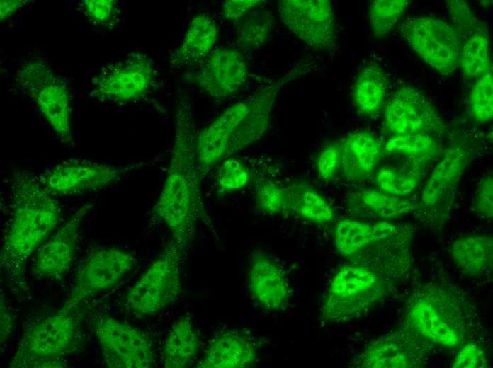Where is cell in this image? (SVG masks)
<instances>
[{
    "instance_id": "cell-1",
    "label": "cell",
    "mask_w": 493,
    "mask_h": 368,
    "mask_svg": "<svg viewBox=\"0 0 493 368\" xmlns=\"http://www.w3.org/2000/svg\"><path fill=\"white\" fill-rule=\"evenodd\" d=\"M174 140L165 180L152 209V220L165 226L185 252L203 214L196 152L197 132L192 103L179 91L175 102Z\"/></svg>"
},
{
    "instance_id": "cell-2",
    "label": "cell",
    "mask_w": 493,
    "mask_h": 368,
    "mask_svg": "<svg viewBox=\"0 0 493 368\" xmlns=\"http://www.w3.org/2000/svg\"><path fill=\"white\" fill-rule=\"evenodd\" d=\"M473 306L455 286L438 281L416 285L408 295L400 329L425 352L433 347L454 348L471 337Z\"/></svg>"
},
{
    "instance_id": "cell-3",
    "label": "cell",
    "mask_w": 493,
    "mask_h": 368,
    "mask_svg": "<svg viewBox=\"0 0 493 368\" xmlns=\"http://www.w3.org/2000/svg\"><path fill=\"white\" fill-rule=\"evenodd\" d=\"M10 219L0 252L1 269L21 275L30 256L58 227L62 207L32 173L18 171L10 178Z\"/></svg>"
},
{
    "instance_id": "cell-4",
    "label": "cell",
    "mask_w": 493,
    "mask_h": 368,
    "mask_svg": "<svg viewBox=\"0 0 493 368\" xmlns=\"http://www.w3.org/2000/svg\"><path fill=\"white\" fill-rule=\"evenodd\" d=\"M393 284L392 280L369 265H344L330 282L322 307V317L333 323L357 319L382 301Z\"/></svg>"
},
{
    "instance_id": "cell-5",
    "label": "cell",
    "mask_w": 493,
    "mask_h": 368,
    "mask_svg": "<svg viewBox=\"0 0 493 368\" xmlns=\"http://www.w3.org/2000/svg\"><path fill=\"white\" fill-rule=\"evenodd\" d=\"M81 338L79 318L73 312L60 310L28 326L9 367H65L67 357L76 350Z\"/></svg>"
},
{
    "instance_id": "cell-6",
    "label": "cell",
    "mask_w": 493,
    "mask_h": 368,
    "mask_svg": "<svg viewBox=\"0 0 493 368\" xmlns=\"http://www.w3.org/2000/svg\"><path fill=\"white\" fill-rule=\"evenodd\" d=\"M15 81L35 103L57 137L72 143V96L64 80L41 57L35 56L21 64Z\"/></svg>"
},
{
    "instance_id": "cell-7",
    "label": "cell",
    "mask_w": 493,
    "mask_h": 368,
    "mask_svg": "<svg viewBox=\"0 0 493 368\" xmlns=\"http://www.w3.org/2000/svg\"><path fill=\"white\" fill-rule=\"evenodd\" d=\"M185 255L171 239L126 293L125 309L137 317H147L175 303L181 291L180 269Z\"/></svg>"
},
{
    "instance_id": "cell-8",
    "label": "cell",
    "mask_w": 493,
    "mask_h": 368,
    "mask_svg": "<svg viewBox=\"0 0 493 368\" xmlns=\"http://www.w3.org/2000/svg\"><path fill=\"white\" fill-rule=\"evenodd\" d=\"M157 84V70L152 58L134 51L100 68L91 79L90 96L103 102L127 103L144 98Z\"/></svg>"
},
{
    "instance_id": "cell-9",
    "label": "cell",
    "mask_w": 493,
    "mask_h": 368,
    "mask_svg": "<svg viewBox=\"0 0 493 368\" xmlns=\"http://www.w3.org/2000/svg\"><path fill=\"white\" fill-rule=\"evenodd\" d=\"M401 33L414 52L438 73L450 75L460 67L461 37L448 22L415 16L404 23Z\"/></svg>"
},
{
    "instance_id": "cell-10",
    "label": "cell",
    "mask_w": 493,
    "mask_h": 368,
    "mask_svg": "<svg viewBox=\"0 0 493 368\" xmlns=\"http://www.w3.org/2000/svg\"><path fill=\"white\" fill-rule=\"evenodd\" d=\"M134 166H120L86 159L64 160L38 180L54 197L78 196L107 188L120 181Z\"/></svg>"
},
{
    "instance_id": "cell-11",
    "label": "cell",
    "mask_w": 493,
    "mask_h": 368,
    "mask_svg": "<svg viewBox=\"0 0 493 368\" xmlns=\"http://www.w3.org/2000/svg\"><path fill=\"white\" fill-rule=\"evenodd\" d=\"M129 251L115 247H100L91 251L80 265L68 299L62 311L73 312L90 296L114 287L136 265Z\"/></svg>"
},
{
    "instance_id": "cell-12",
    "label": "cell",
    "mask_w": 493,
    "mask_h": 368,
    "mask_svg": "<svg viewBox=\"0 0 493 368\" xmlns=\"http://www.w3.org/2000/svg\"><path fill=\"white\" fill-rule=\"evenodd\" d=\"M95 335L102 358L111 368H151L155 364L153 345L144 333L108 316L95 318Z\"/></svg>"
},
{
    "instance_id": "cell-13",
    "label": "cell",
    "mask_w": 493,
    "mask_h": 368,
    "mask_svg": "<svg viewBox=\"0 0 493 368\" xmlns=\"http://www.w3.org/2000/svg\"><path fill=\"white\" fill-rule=\"evenodd\" d=\"M285 26L314 50L332 52L337 46V26L329 0H283L278 4Z\"/></svg>"
},
{
    "instance_id": "cell-14",
    "label": "cell",
    "mask_w": 493,
    "mask_h": 368,
    "mask_svg": "<svg viewBox=\"0 0 493 368\" xmlns=\"http://www.w3.org/2000/svg\"><path fill=\"white\" fill-rule=\"evenodd\" d=\"M311 66V64H298L280 78L260 86L251 93L247 99V113L233 133L223 159L263 137L268 128L273 106L282 87L307 74Z\"/></svg>"
},
{
    "instance_id": "cell-15",
    "label": "cell",
    "mask_w": 493,
    "mask_h": 368,
    "mask_svg": "<svg viewBox=\"0 0 493 368\" xmlns=\"http://www.w3.org/2000/svg\"><path fill=\"white\" fill-rule=\"evenodd\" d=\"M385 128L394 134H440L446 126L429 98L404 86L395 91L385 110Z\"/></svg>"
},
{
    "instance_id": "cell-16",
    "label": "cell",
    "mask_w": 493,
    "mask_h": 368,
    "mask_svg": "<svg viewBox=\"0 0 493 368\" xmlns=\"http://www.w3.org/2000/svg\"><path fill=\"white\" fill-rule=\"evenodd\" d=\"M91 207L90 204L81 206L41 245L33 260V275L56 280L68 271L74 258L81 223Z\"/></svg>"
},
{
    "instance_id": "cell-17",
    "label": "cell",
    "mask_w": 493,
    "mask_h": 368,
    "mask_svg": "<svg viewBox=\"0 0 493 368\" xmlns=\"http://www.w3.org/2000/svg\"><path fill=\"white\" fill-rule=\"evenodd\" d=\"M248 76L247 63L237 50H213L200 64L197 84L212 98L224 99L237 93Z\"/></svg>"
},
{
    "instance_id": "cell-18",
    "label": "cell",
    "mask_w": 493,
    "mask_h": 368,
    "mask_svg": "<svg viewBox=\"0 0 493 368\" xmlns=\"http://www.w3.org/2000/svg\"><path fill=\"white\" fill-rule=\"evenodd\" d=\"M247 287L251 298L268 311L284 309L292 297L288 279L282 268L268 254L253 253L247 268Z\"/></svg>"
},
{
    "instance_id": "cell-19",
    "label": "cell",
    "mask_w": 493,
    "mask_h": 368,
    "mask_svg": "<svg viewBox=\"0 0 493 368\" xmlns=\"http://www.w3.org/2000/svg\"><path fill=\"white\" fill-rule=\"evenodd\" d=\"M468 156L464 146L453 144L434 168L421 197V207L428 212V222L439 224L443 220L438 209L455 190L466 168Z\"/></svg>"
},
{
    "instance_id": "cell-20",
    "label": "cell",
    "mask_w": 493,
    "mask_h": 368,
    "mask_svg": "<svg viewBox=\"0 0 493 368\" xmlns=\"http://www.w3.org/2000/svg\"><path fill=\"white\" fill-rule=\"evenodd\" d=\"M259 346L249 330L230 328L217 332L210 340L196 367L242 368L255 364Z\"/></svg>"
},
{
    "instance_id": "cell-21",
    "label": "cell",
    "mask_w": 493,
    "mask_h": 368,
    "mask_svg": "<svg viewBox=\"0 0 493 368\" xmlns=\"http://www.w3.org/2000/svg\"><path fill=\"white\" fill-rule=\"evenodd\" d=\"M248 100L226 108L197 136V163L203 180L218 161L223 159L231 137L247 113Z\"/></svg>"
},
{
    "instance_id": "cell-22",
    "label": "cell",
    "mask_w": 493,
    "mask_h": 368,
    "mask_svg": "<svg viewBox=\"0 0 493 368\" xmlns=\"http://www.w3.org/2000/svg\"><path fill=\"white\" fill-rule=\"evenodd\" d=\"M426 353L396 330L370 342L355 365L362 368L419 367Z\"/></svg>"
},
{
    "instance_id": "cell-23",
    "label": "cell",
    "mask_w": 493,
    "mask_h": 368,
    "mask_svg": "<svg viewBox=\"0 0 493 368\" xmlns=\"http://www.w3.org/2000/svg\"><path fill=\"white\" fill-rule=\"evenodd\" d=\"M404 229L388 222L370 224L344 219L336 225L334 246L342 256L353 258L375 243L405 235Z\"/></svg>"
},
{
    "instance_id": "cell-24",
    "label": "cell",
    "mask_w": 493,
    "mask_h": 368,
    "mask_svg": "<svg viewBox=\"0 0 493 368\" xmlns=\"http://www.w3.org/2000/svg\"><path fill=\"white\" fill-rule=\"evenodd\" d=\"M382 145L372 133L360 130L349 134L341 144V170L350 180L368 178L375 169Z\"/></svg>"
},
{
    "instance_id": "cell-25",
    "label": "cell",
    "mask_w": 493,
    "mask_h": 368,
    "mask_svg": "<svg viewBox=\"0 0 493 368\" xmlns=\"http://www.w3.org/2000/svg\"><path fill=\"white\" fill-rule=\"evenodd\" d=\"M218 28L216 21L201 13L191 21L178 47L170 57L171 64L178 68L200 64L213 50Z\"/></svg>"
},
{
    "instance_id": "cell-26",
    "label": "cell",
    "mask_w": 493,
    "mask_h": 368,
    "mask_svg": "<svg viewBox=\"0 0 493 368\" xmlns=\"http://www.w3.org/2000/svg\"><path fill=\"white\" fill-rule=\"evenodd\" d=\"M450 254L461 272L472 277H484L492 270V236L488 234L461 236L451 244Z\"/></svg>"
},
{
    "instance_id": "cell-27",
    "label": "cell",
    "mask_w": 493,
    "mask_h": 368,
    "mask_svg": "<svg viewBox=\"0 0 493 368\" xmlns=\"http://www.w3.org/2000/svg\"><path fill=\"white\" fill-rule=\"evenodd\" d=\"M200 338L191 318L183 316L171 326L162 347L166 368L189 367L200 350Z\"/></svg>"
},
{
    "instance_id": "cell-28",
    "label": "cell",
    "mask_w": 493,
    "mask_h": 368,
    "mask_svg": "<svg viewBox=\"0 0 493 368\" xmlns=\"http://www.w3.org/2000/svg\"><path fill=\"white\" fill-rule=\"evenodd\" d=\"M387 79L376 63L370 62L358 71L352 88V98L357 110L366 116L377 115L384 105Z\"/></svg>"
},
{
    "instance_id": "cell-29",
    "label": "cell",
    "mask_w": 493,
    "mask_h": 368,
    "mask_svg": "<svg viewBox=\"0 0 493 368\" xmlns=\"http://www.w3.org/2000/svg\"><path fill=\"white\" fill-rule=\"evenodd\" d=\"M353 207L359 214L375 218L393 219L414 211L416 205L404 197L366 189L356 195Z\"/></svg>"
},
{
    "instance_id": "cell-30",
    "label": "cell",
    "mask_w": 493,
    "mask_h": 368,
    "mask_svg": "<svg viewBox=\"0 0 493 368\" xmlns=\"http://www.w3.org/2000/svg\"><path fill=\"white\" fill-rule=\"evenodd\" d=\"M288 210L308 222L323 224L332 222L334 212L330 204L314 188L306 183L293 184L287 189Z\"/></svg>"
},
{
    "instance_id": "cell-31",
    "label": "cell",
    "mask_w": 493,
    "mask_h": 368,
    "mask_svg": "<svg viewBox=\"0 0 493 368\" xmlns=\"http://www.w3.org/2000/svg\"><path fill=\"white\" fill-rule=\"evenodd\" d=\"M273 29V18L266 9L257 7L237 21L235 40L237 47L251 52L264 46Z\"/></svg>"
},
{
    "instance_id": "cell-32",
    "label": "cell",
    "mask_w": 493,
    "mask_h": 368,
    "mask_svg": "<svg viewBox=\"0 0 493 368\" xmlns=\"http://www.w3.org/2000/svg\"><path fill=\"white\" fill-rule=\"evenodd\" d=\"M385 151L417 162L429 161L440 154L435 139L427 134H394L385 144Z\"/></svg>"
},
{
    "instance_id": "cell-33",
    "label": "cell",
    "mask_w": 493,
    "mask_h": 368,
    "mask_svg": "<svg viewBox=\"0 0 493 368\" xmlns=\"http://www.w3.org/2000/svg\"><path fill=\"white\" fill-rule=\"evenodd\" d=\"M460 67L471 79H477L491 71L489 42L484 31L469 37L463 44Z\"/></svg>"
},
{
    "instance_id": "cell-34",
    "label": "cell",
    "mask_w": 493,
    "mask_h": 368,
    "mask_svg": "<svg viewBox=\"0 0 493 368\" xmlns=\"http://www.w3.org/2000/svg\"><path fill=\"white\" fill-rule=\"evenodd\" d=\"M408 0H375L369 8V21L375 38L388 35L408 8Z\"/></svg>"
},
{
    "instance_id": "cell-35",
    "label": "cell",
    "mask_w": 493,
    "mask_h": 368,
    "mask_svg": "<svg viewBox=\"0 0 493 368\" xmlns=\"http://www.w3.org/2000/svg\"><path fill=\"white\" fill-rule=\"evenodd\" d=\"M76 8L90 25L102 30H112L121 13L114 0H81L76 3Z\"/></svg>"
},
{
    "instance_id": "cell-36",
    "label": "cell",
    "mask_w": 493,
    "mask_h": 368,
    "mask_svg": "<svg viewBox=\"0 0 493 368\" xmlns=\"http://www.w3.org/2000/svg\"><path fill=\"white\" fill-rule=\"evenodd\" d=\"M421 178V173L416 171L405 173L394 168L386 167L378 172L375 180L382 192L404 197L414 190Z\"/></svg>"
},
{
    "instance_id": "cell-37",
    "label": "cell",
    "mask_w": 493,
    "mask_h": 368,
    "mask_svg": "<svg viewBox=\"0 0 493 368\" xmlns=\"http://www.w3.org/2000/svg\"><path fill=\"white\" fill-rule=\"evenodd\" d=\"M470 105L475 120L487 123L493 117V77L492 71L476 79L470 93Z\"/></svg>"
},
{
    "instance_id": "cell-38",
    "label": "cell",
    "mask_w": 493,
    "mask_h": 368,
    "mask_svg": "<svg viewBox=\"0 0 493 368\" xmlns=\"http://www.w3.org/2000/svg\"><path fill=\"white\" fill-rule=\"evenodd\" d=\"M256 203L261 212L276 215L288 210L287 189L269 180H261L255 185Z\"/></svg>"
},
{
    "instance_id": "cell-39",
    "label": "cell",
    "mask_w": 493,
    "mask_h": 368,
    "mask_svg": "<svg viewBox=\"0 0 493 368\" xmlns=\"http://www.w3.org/2000/svg\"><path fill=\"white\" fill-rule=\"evenodd\" d=\"M250 178V172L242 161L227 157L223 159L217 172V190L220 194H225L239 190L249 183Z\"/></svg>"
},
{
    "instance_id": "cell-40",
    "label": "cell",
    "mask_w": 493,
    "mask_h": 368,
    "mask_svg": "<svg viewBox=\"0 0 493 368\" xmlns=\"http://www.w3.org/2000/svg\"><path fill=\"white\" fill-rule=\"evenodd\" d=\"M446 5L452 25L461 38L463 37L468 39L474 34L484 31L466 1L450 0L446 1Z\"/></svg>"
},
{
    "instance_id": "cell-41",
    "label": "cell",
    "mask_w": 493,
    "mask_h": 368,
    "mask_svg": "<svg viewBox=\"0 0 493 368\" xmlns=\"http://www.w3.org/2000/svg\"><path fill=\"white\" fill-rule=\"evenodd\" d=\"M341 145H327L319 152L316 161L319 176L324 180H330L336 174L341 166Z\"/></svg>"
},
{
    "instance_id": "cell-42",
    "label": "cell",
    "mask_w": 493,
    "mask_h": 368,
    "mask_svg": "<svg viewBox=\"0 0 493 368\" xmlns=\"http://www.w3.org/2000/svg\"><path fill=\"white\" fill-rule=\"evenodd\" d=\"M488 360L484 351L477 344L470 342L463 345L451 367L453 368H484Z\"/></svg>"
},
{
    "instance_id": "cell-43",
    "label": "cell",
    "mask_w": 493,
    "mask_h": 368,
    "mask_svg": "<svg viewBox=\"0 0 493 368\" xmlns=\"http://www.w3.org/2000/svg\"><path fill=\"white\" fill-rule=\"evenodd\" d=\"M492 175L485 176L480 181L475 197V208L478 216L484 219L493 217Z\"/></svg>"
},
{
    "instance_id": "cell-44",
    "label": "cell",
    "mask_w": 493,
    "mask_h": 368,
    "mask_svg": "<svg viewBox=\"0 0 493 368\" xmlns=\"http://www.w3.org/2000/svg\"><path fill=\"white\" fill-rule=\"evenodd\" d=\"M262 2L258 0H227L223 4L222 14L227 20L238 21Z\"/></svg>"
},
{
    "instance_id": "cell-45",
    "label": "cell",
    "mask_w": 493,
    "mask_h": 368,
    "mask_svg": "<svg viewBox=\"0 0 493 368\" xmlns=\"http://www.w3.org/2000/svg\"><path fill=\"white\" fill-rule=\"evenodd\" d=\"M27 1L1 0L0 7V19L4 21L11 17L13 13L26 4Z\"/></svg>"
},
{
    "instance_id": "cell-46",
    "label": "cell",
    "mask_w": 493,
    "mask_h": 368,
    "mask_svg": "<svg viewBox=\"0 0 493 368\" xmlns=\"http://www.w3.org/2000/svg\"><path fill=\"white\" fill-rule=\"evenodd\" d=\"M11 318L4 302L1 301V343H3L11 332Z\"/></svg>"
}]
</instances>
